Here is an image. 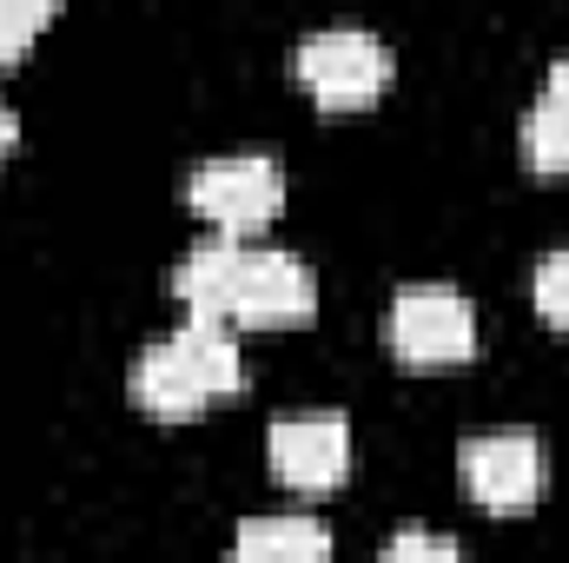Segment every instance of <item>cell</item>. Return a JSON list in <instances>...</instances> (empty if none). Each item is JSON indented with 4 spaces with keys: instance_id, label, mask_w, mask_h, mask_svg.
I'll list each match as a JSON object with an SVG mask.
<instances>
[{
    "instance_id": "obj_2",
    "label": "cell",
    "mask_w": 569,
    "mask_h": 563,
    "mask_svg": "<svg viewBox=\"0 0 569 563\" xmlns=\"http://www.w3.org/2000/svg\"><path fill=\"white\" fill-rule=\"evenodd\" d=\"M186 199H192V213H206L226 239H246V233H259V226L284 206V172H279L272 152H212V159L192 166Z\"/></svg>"
},
{
    "instance_id": "obj_4",
    "label": "cell",
    "mask_w": 569,
    "mask_h": 563,
    "mask_svg": "<svg viewBox=\"0 0 569 563\" xmlns=\"http://www.w3.org/2000/svg\"><path fill=\"white\" fill-rule=\"evenodd\" d=\"M385 338L405 365H457L477 352V312L457 285H405L385 312Z\"/></svg>"
},
{
    "instance_id": "obj_5",
    "label": "cell",
    "mask_w": 569,
    "mask_h": 563,
    "mask_svg": "<svg viewBox=\"0 0 569 563\" xmlns=\"http://www.w3.org/2000/svg\"><path fill=\"white\" fill-rule=\"evenodd\" d=\"M266 457H272V477L291 491H338L351 471V418L325 405L284 412L266 431Z\"/></svg>"
},
{
    "instance_id": "obj_10",
    "label": "cell",
    "mask_w": 569,
    "mask_h": 563,
    "mask_svg": "<svg viewBox=\"0 0 569 563\" xmlns=\"http://www.w3.org/2000/svg\"><path fill=\"white\" fill-rule=\"evenodd\" d=\"M523 159L543 166V172H569V107L563 100H543L523 113Z\"/></svg>"
},
{
    "instance_id": "obj_9",
    "label": "cell",
    "mask_w": 569,
    "mask_h": 563,
    "mask_svg": "<svg viewBox=\"0 0 569 563\" xmlns=\"http://www.w3.org/2000/svg\"><path fill=\"white\" fill-rule=\"evenodd\" d=\"M239 253H246V239H226V233H212V239H199V246L179 259L172 292H179V305H186L192 318H219V325H226V298H232Z\"/></svg>"
},
{
    "instance_id": "obj_6",
    "label": "cell",
    "mask_w": 569,
    "mask_h": 563,
    "mask_svg": "<svg viewBox=\"0 0 569 563\" xmlns=\"http://www.w3.org/2000/svg\"><path fill=\"white\" fill-rule=\"evenodd\" d=\"M318 305V279L298 253L284 246H246L232 298H226V325H305Z\"/></svg>"
},
{
    "instance_id": "obj_12",
    "label": "cell",
    "mask_w": 569,
    "mask_h": 563,
    "mask_svg": "<svg viewBox=\"0 0 569 563\" xmlns=\"http://www.w3.org/2000/svg\"><path fill=\"white\" fill-rule=\"evenodd\" d=\"M530 285H537V312H543L550 325H563V332H569V246L543 253Z\"/></svg>"
},
{
    "instance_id": "obj_3",
    "label": "cell",
    "mask_w": 569,
    "mask_h": 563,
    "mask_svg": "<svg viewBox=\"0 0 569 563\" xmlns=\"http://www.w3.org/2000/svg\"><path fill=\"white\" fill-rule=\"evenodd\" d=\"M298 80L325 100V107H365L385 93L391 80V47L371 33V27H351V20H331V27H311L298 40Z\"/></svg>"
},
{
    "instance_id": "obj_11",
    "label": "cell",
    "mask_w": 569,
    "mask_h": 563,
    "mask_svg": "<svg viewBox=\"0 0 569 563\" xmlns=\"http://www.w3.org/2000/svg\"><path fill=\"white\" fill-rule=\"evenodd\" d=\"M371 563H463V544L443 531H398Z\"/></svg>"
},
{
    "instance_id": "obj_16",
    "label": "cell",
    "mask_w": 569,
    "mask_h": 563,
    "mask_svg": "<svg viewBox=\"0 0 569 563\" xmlns=\"http://www.w3.org/2000/svg\"><path fill=\"white\" fill-rule=\"evenodd\" d=\"M226 563H246V557H226Z\"/></svg>"
},
{
    "instance_id": "obj_15",
    "label": "cell",
    "mask_w": 569,
    "mask_h": 563,
    "mask_svg": "<svg viewBox=\"0 0 569 563\" xmlns=\"http://www.w3.org/2000/svg\"><path fill=\"white\" fill-rule=\"evenodd\" d=\"M13 146V113H7V100H0V152Z\"/></svg>"
},
{
    "instance_id": "obj_1",
    "label": "cell",
    "mask_w": 569,
    "mask_h": 563,
    "mask_svg": "<svg viewBox=\"0 0 569 563\" xmlns=\"http://www.w3.org/2000/svg\"><path fill=\"white\" fill-rule=\"evenodd\" d=\"M239 385H246V358H239L232 325H219V318H186L179 332L152 338L133 365V398L159 418H186Z\"/></svg>"
},
{
    "instance_id": "obj_8",
    "label": "cell",
    "mask_w": 569,
    "mask_h": 563,
    "mask_svg": "<svg viewBox=\"0 0 569 563\" xmlns=\"http://www.w3.org/2000/svg\"><path fill=\"white\" fill-rule=\"evenodd\" d=\"M232 557L246 563H325L331 557V531L311 511H259L239 524Z\"/></svg>"
},
{
    "instance_id": "obj_7",
    "label": "cell",
    "mask_w": 569,
    "mask_h": 563,
    "mask_svg": "<svg viewBox=\"0 0 569 563\" xmlns=\"http://www.w3.org/2000/svg\"><path fill=\"white\" fill-rule=\"evenodd\" d=\"M457 477L483 511H530L543 491V444L530 431H483L463 437L457 451Z\"/></svg>"
},
{
    "instance_id": "obj_14",
    "label": "cell",
    "mask_w": 569,
    "mask_h": 563,
    "mask_svg": "<svg viewBox=\"0 0 569 563\" xmlns=\"http://www.w3.org/2000/svg\"><path fill=\"white\" fill-rule=\"evenodd\" d=\"M543 100H563V107H569V53L550 67V80H543Z\"/></svg>"
},
{
    "instance_id": "obj_13",
    "label": "cell",
    "mask_w": 569,
    "mask_h": 563,
    "mask_svg": "<svg viewBox=\"0 0 569 563\" xmlns=\"http://www.w3.org/2000/svg\"><path fill=\"white\" fill-rule=\"evenodd\" d=\"M47 20H53V0H0V60H13Z\"/></svg>"
}]
</instances>
